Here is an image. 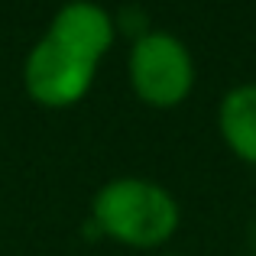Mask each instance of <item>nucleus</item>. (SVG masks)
<instances>
[{
	"label": "nucleus",
	"mask_w": 256,
	"mask_h": 256,
	"mask_svg": "<svg viewBox=\"0 0 256 256\" xmlns=\"http://www.w3.org/2000/svg\"><path fill=\"white\" fill-rule=\"evenodd\" d=\"M250 246L256 250V218H253V224H250Z\"/></svg>",
	"instance_id": "6"
},
{
	"label": "nucleus",
	"mask_w": 256,
	"mask_h": 256,
	"mask_svg": "<svg viewBox=\"0 0 256 256\" xmlns=\"http://www.w3.org/2000/svg\"><path fill=\"white\" fill-rule=\"evenodd\" d=\"M159 256H182V253H159Z\"/></svg>",
	"instance_id": "7"
},
{
	"label": "nucleus",
	"mask_w": 256,
	"mask_h": 256,
	"mask_svg": "<svg viewBox=\"0 0 256 256\" xmlns=\"http://www.w3.org/2000/svg\"><path fill=\"white\" fill-rule=\"evenodd\" d=\"M130 88L143 104L169 110L178 107L194 88V58L178 36L166 30H146L126 56Z\"/></svg>",
	"instance_id": "2"
},
{
	"label": "nucleus",
	"mask_w": 256,
	"mask_h": 256,
	"mask_svg": "<svg viewBox=\"0 0 256 256\" xmlns=\"http://www.w3.org/2000/svg\"><path fill=\"white\" fill-rule=\"evenodd\" d=\"M91 218L104 237L133 250H156L178 230V201L166 185L140 175H120L100 185L91 201Z\"/></svg>",
	"instance_id": "1"
},
{
	"label": "nucleus",
	"mask_w": 256,
	"mask_h": 256,
	"mask_svg": "<svg viewBox=\"0 0 256 256\" xmlns=\"http://www.w3.org/2000/svg\"><path fill=\"white\" fill-rule=\"evenodd\" d=\"M98 65L100 62L88 52L62 42L52 32H42L23 58V91L39 107L62 110L91 91Z\"/></svg>",
	"instance_id": "3"
},
{
	"label": "nucleus",
	"mask_w": 256,
	"mask_h": 256,
	"mask_svg": "<svg viewBox=\"0 0 256 256\" xmlns=\"http://www.w3.org/2000/svg\"><path fill=\"white\" fill-rule=\"evenodd\" d=\"M46 32L58 36L62 42L75 46L88 52L91 58H104L110 52L114 39H117V23L114 16L94 0H65L56 13H52Z\"/></svg>",
	"instance_id": "4"
},
{
	"label": "nucleus",
	"mask_w": 256,
	"mask_h": 256,
	"mask_svg": "<svg viewBox=\"0 0 256 256\" xmlns=\"http://www.w3.org/2000/svg\"><path fill=\"white\" fill-rule=\"evenodd\" d=\"M218 130L234 156L256 166V82H240L220 98Z\"/></svg>",
	"instance_id": "5"
}]
</instances>
